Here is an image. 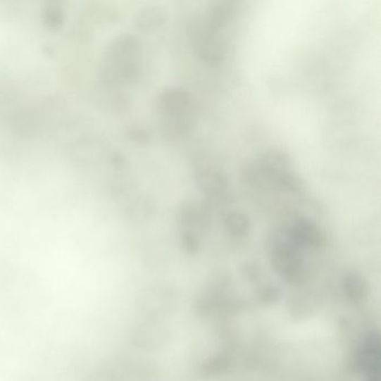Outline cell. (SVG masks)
<instances>
[{
    "instance_id": "obj_4",
    "label": "cell",
    "mask_w": 381,
    "mask_h": 381,
    "mask_svg": "<svg viewBox=\"0 0 381 381\" xmlns=\"http://www.w3.org/2000/svg\"><path fill=\"white\" fill-rule=\"evenodd\" d=\"M198 186L206 195L218 197L227 189V179L217 171H203L197 177Z\"/></svg>"
},
{
    "instance_id": "obj_5",
    "label": "cell",
    "mask_w": 381,
    "mask_h": 381,
    "mask_svg": "<svg viewBox=\"0 0 381 381\" xmlns=\"http://www.w3.org/2000/svg\"><path fill=\"white\" fill-rule=\"evenodd\" d=\"M225 223H226L228 230H232V232H238V234L246 232L249 226V218L242 211H232L226 217Z\"/></svg>"
},
{
    "instance_id": "obj_1",
    "label": "cell",
    "mask_w": 381,
    "mask_h": 381,
    "mask_svg": "<svg viewBox=\"0 0 381 381\" xmlns=\"http://www.w3.org/2000/svg\"><path fill=\"white\" fill-rule=\"evenodd\" d=\"M192 99L189 93L182 89H165L158 96L157 108L165 118H182L192 115Z\"/></svg>"
},
{
    "instance_id": "obj_6",
    "label": "cell",
    "mask_w": 381,
    "mask_h": 381,
    "mask_svg": "<svg viewBox=\"0 0 381 381\" xmlns=\"http://www.w3.org/2000/svg\"><path fill=\"white\" fill-rule=\"evenodd\" d=\"M84 381H114L112 378L111 375L108 373V371L106 370V368H101L98 370L92 371L89 373Z\"/></svg>"
},
{
    "instance_id": "obj_2",
    "label": "cell",
    "mask_w": 381,
    "mask_h": 381,
    "mask_svg": "<svg viewBox=\"0 0 381 381\" xmlns=\"http://www.w3.org/2000/svg\"><path fill=\"white\" fill-rule=\"evenodd\" d=\"M192 45L198 54L207 62L219 63L224 60V46L217 32L207 27L204 23L192 33Z\"/></svg>"
},
{
    "instance_id": "obj_3",
    "label": "cell",
    "mask_w": 381,
    "mask_h": 381,
    "mask_svg": "<svg viewBox=\"0 0 381 381\" xmlns=\"http://www.w3.org/2000/svg\"><path fill=\"white\" fill-rule=\"evenodd\" d=\"M234 5L235 4L230 1H217L213 4L206 14L204 24L211 30L217 32L219 28L227 24L230 17L234 14V11H235Z\"/></svg>"
}]
</instances>
